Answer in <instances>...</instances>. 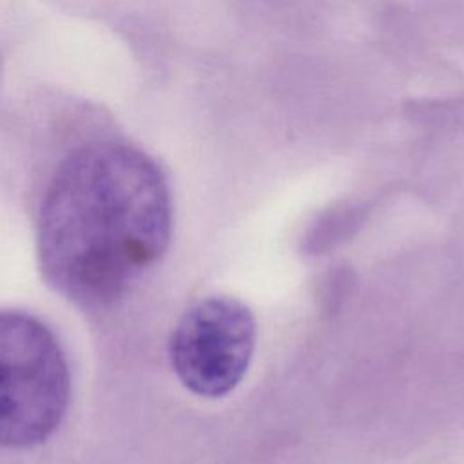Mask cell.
Instances as JSON below:
<instances>
[{
	"label": "cell",
	"instance_id": "cell-1",
	"mask_svg": "<svg viewBox=\"0 0 464 464\" xmlns=\"http://www.w3.org/2000/svg\"><path fill=\"white\" fill-rule=\"evenodd\" d=\"M170 227L169 185L147 154L123 143L83 147L62 163L42 205V274L76 304H111L160 259Z\"/></svg>",
	"mask_w": 464,
	"mask_h": 464
},
{
	"label": "cell",
	"instance_id": "cell-2",
	"mask_svg": "<svg viewBox=\"0 0 464 464\" xmlns=\"http://www.w3.org/2000/svg\"><path fill=\"white\" fill-rule=\"evenodd\" d=\"M71 395L63 352L36 317L0 310V446L33 448L60 426Z\"/></svg>",
	"mask_w": 464,
	"mask_h": 464
},
{
	"label": "cell",
	"instance_id": "cell-3",
	"mask_svg": "<svg viewBox=\"0 0 464 464\" xmlns=\"http://www.w3.org/2000/svg\"><path fill=\"white\" fill-rule=\"evenodd\" d=\"M256 344V321L234 297L214 295L192 304L178 321L169 353L181 384L196 395L230 393L246 373Z\"/></svg>",
	"mask_w": 464,
	"mask_h": 464
}]
</instances>
